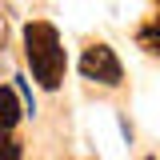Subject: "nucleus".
Here are the masks:
<instances>
[{
    "mask_svg": "<svg viewBox=\"0 0 160 160\" xmlns=\"http://www.w3.org/2000/svg\"><path fill=\"white\" fill-rule=\"evenodd\" d=\"M24 56H28L32 76H36L44 88H60L68 60H64V48H60V32L48 20H32V24L24 28Z\"/></svg>",
    "mask_w": 160,
    "mask_h": 160,
    "instance_id": "nucleus-1",
    "label": "nucleus"
},
{
    "mask_svg": "<svg viewBox=\"0 0 160 160\" xmlns=\"http://www.w3.org/2000/svg\"><path fill=\"white\" fill-rule=\"evenodd\" d=\"M80 72H84V80H96V84H108V88H116L120 80H124V68H120L116 52H112L108 44H92V48H84V56H80Z\"/></svg>",
    "mask_w": 160,
    "mask_h": 160,
    "instance_id": "nucleus-2",
    "label": "nucleus"
},
{
    "mask_svg": "<svg viewBox=\"0 0 160 160\" xmlns=\"http://www.w3.org/2000/svg\"><path fill=\"white\" fill-rule=\"evenodd\" d=\"M20 120V100L12 88H0V136H8Z\"/></svg>",
    "mask_w": 160,
    "mask_h": 160,
    "instance_id": "nucleus-3",
    "label": "nucleus"
},
{
    "mask_svg": "<svg viewBox=\"0 0 160 160\" xmlns=\"http://www.w3.org/2000/svg\"><path fill=\"white\" fill-rule=\"evenodd\" d=\"M140 48H148V52H152V56H160V24L156 20H152V24H148V28H140Z\"/></svg>",
    "mask_w": 160,
    "mask_h": 160,
    "instance_id": "nucleus-4",
    "label": "nucleus"
},
{
    "mask_svg": "<svg viewBox=\"0 0 160 160\" xmlns=\"http://www.w3.org/2000/svg\"><path fill=\"white\" fill-rule=\"evenodd\" d=\"M0 160H20V140H12V132L0 136Z\"/></svg>",
    "mask_w": 160,
    "mask_h": 160,
    "instance_id": "nucleus-5",
    "label": "nucleus"
},
{
    "mask_svg": "<svg viewBox=\"0 0 160 160\" xmlns=\"http://www.w3.org/2000/svg\"><path fill=\"white\" fill-rule=\"evenodd\" d=\"M156 24H160V4H156Z\"/></svg>",
    "mask_w": 160,
    "mask_h": 160,
    "instance_id": "nucleus-6",
    "label": "nucleus"
}]
</instances>
